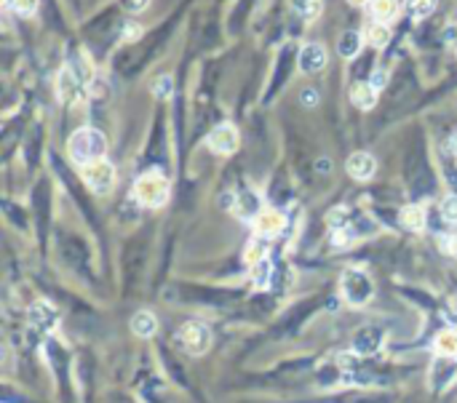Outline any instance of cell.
I'll use <instances>...</instances> for the list:
<instances>
[{
    "label": "cell",
    "instance_id": "obj_1",
    "mask_svg": "<svg viewBox=\"0 0 457 403\" xmlns=\"http://www.w3.org/2000/svg\"><path fill=\"white\" fill-rule=\"evenodd\" d=\"M70 161L80 168H86L94 161H102L107 152V136L99 129H78L67 142Z\"/></svg>",
    "mask_w": 457,
    "mask_h": 403
},
{
    "label": "cell",
    "instance_id": "obj_2",
    "mask_svg": "<svg viewBox=\"0 0 457 403\" xmlns=\"http://www.w3.org/2000/svg\"><path fill=\"white\" fill-rule=\"evenodd\" d=\"M168 187L171 184L161 171H145L134 182V198L145 209H161V206H166L168 200Z\"/></svg>",
    "mask_w": 457,
    "mask_h": 403
},
{
    "label": "cell",
    "instance_id": "obj_3",
    "mask_svg": "<svg viewBox=\"0 0 457 403\" xmlns=\"http://www.w3.org/2000/svg\"><path fill=\"white\" fill-rule=\"evenodd\" d=\"M340 288H342L345 302L353 305V307L366 305V302L372 299V294H375V284H372V278L366 275L364 270H358V268H348L345 272H342Z\"/></svg>",
    "mask_w": 457,
    "mask_h": 403
},
{
    "label": "cell",
    "instance_id": "obj_4",
    "mask_svg": "<svg viewBox=\"0 0 457 403\" xmlns=\"http://www.w3.org/2000/svg\"><path fill=\"white\" fill-rule=\"evenodd\" d=\"M212 329L201 321H187L182 329L177 331V344L187 356H206L212 347Z\"/></svg>",
    "mask_w": 457,
    "mask_h": 403
},
{
    "label": "cell",
    "instance_id": "obj_5",
    "mask_svg": "<svg viewBox=\"0 0 457 403\" xmlns=\"http://www.w3.org/2000/svg\"><path fill=\"white\" fill-rule=\"evenodd\" d=\"M83 179H86V184H89L96 195H105V193H110L113 184H115V168H113V163H110L107 158L94 161V163H89L83 168Z\"/></svg>",
    "mask_w": 457,
    "mask_h": 403
},
{
    "label": "cell",
    "instance_id": "obj_6",
    "mask_svg": "<svg viewBox=\"0 0 457 403\" xmlns=\"http://www.w3.org/2000/svg\"><path fill=\"white\" fill-rule=\"evenodd\" d=\"M209 147L217 152V155H233L238 145H241V136L235 131V126H230V123H222V126H217L212 134H209Z\"/></svg>",
    "mask_w": 457,
    "mask_h": 403
},
{
    "label": "cell",
    "instance_id": "obj_7",
    "mask_svg": "<svg viewBox=\"0 0 457 403\" xmlns=\"http://www.w3.org/2000/svg\"><path fill=\"white\" fill-rule=\"evenodd\" d=\"M326 61H329L326 48H324V43H316V41L305 43L303 48H300V57H297V64H300V70H303L305 75L321 73V70L326 67Z\"/></svg>",
    "mask_w": 457,
    "mask_h": 403
},
{
    "label": "cell",
    "instance_id": "obj_8",
    "mask_svg": "<svg viewBox=\"0 0 457 403\" xmlns=\"http://www.w3.org/2000/svg\"><path fill=\"white\" fill-rule=\"evenodd\" d=\"M252 224H254V233L259 238H275L286 227V217H284V211L278 209H262Z\"/></svg>",
    "mask_w": 457,
    "mask_h": 403
},
{
    "label": "cell",
    "instance_id": "obj_9",
    "mask_svg": "<svg viewBox=\"0 0 457 403\" xmlns=\"http://www.w3.org/2000/svg\"><path fill=\"white\" fill-rule=\"evenodd\" d=\"M345 168H348V174H351L356 182H369L377 174V158H375L372 152L358 149V152H353L351 158H348Z\"/></svg>",
    "mask_w": 457,
    "mask_h": 403
},
{
    "label": "cell",
    "instance_id": "obj_10",
    "mask_svg": "<svg viewBox=\"0 0 457 403\" xmlns=\"http://www.w3.org/2000/svg\"><path fill=\"white\" fill-rule=\"evenodd\" d=\"M428 379H430L433 390H447L457 379V358H439L436 356L430 372H428Z\"/></svg>",
    "mask_w": 457,
    "mask_h": 403
},
{
    "label": "cell",
    "instance_id": "obj_11",
    "mask_svg": "<svg viewBox=\"0 0 457 403\" xmlns=\"http://www.w3.org/2000/svg\"><path fill=\"white\" fill-rule=\"evenodd\" d=\"M83 80H80V75L75 73V67L70 64V67H64L59 73V83H57V91H59V99L61 102H73L80 96V91H83Z\"/></svg>",
    "mask_w": 457,
    "mask_h": 403
},
{
    "label": "cell",
    "instance_id": "obj_12",
    "mask_svg": "<svg viewBox=\"0 0 457 403\" xmlns=\"http://www.w3.org/2000/svg\"><path fill=\"white\" fill-rule=\"evenodd\" d=\"M382 344V331L377 326H366V329L356 331L353 337V353L356 356H372L377 353Z\"/></svg>",
    "mask_w": 457,
    "mask_h": 403
},
{
    "label": "cell",
    "instance_id": "obj_13",
    "mask_svg": "<svg viewBox=\"0 0 457 403\" xmlns=\"http://www.w3.org/2000/svg\"><path fill=\"white\" fill-rule=\"evenodd\" d=\"M30 321H32V326H38L41 331H51V329H57L59 315H57V307H54L51 302H35L30 310Z\"/></svg>",
    "mask_w": 457,
    "mask_h": 403
},
{
    "label": "cell",
    "instance_id": "obj_14",
    "mask_svg": "<svg viewBox=\"0 0 457 403\" xmlns=\"http://www.w3.org/2000/svg\"><path fill=\"white\" fill-rule=\"evenodd\" d=\"M377 94L380 91L372 86V80H358V83H353L351 89V102L358 110H372V107L377 105Z\"/></svg>",
    "mask_w": 457,
    "mask_h": 403
},
{
    "label": "cell",
    "instance_id": "obj_15",
    "mask_svg": "<svg viewBox=\"0 0 457 403\" xmlns=\"http://www.w3.org/2000/svg\"><path fill=\"white\" fill-rule=\"evenodd\" d=\"M131 331H134V337H139V339H150L152 334L158 331V318L150 310H139L131 318Z\"/></svg>",
    "mask_w": 457,
    "mask_h": 403
},
{
    "label": "cell",
    "instance_id": "obj_16",
    "mask_svg": "<svg viewBox=\"0 0 457 403\" xmlns=\"http://www.w3.org/2000/svg\"><path fill=\"white\" fill-rule=\"evenodd\" d=\"M433 353L439 358H457V329H444L433 339Z\"/></svg>",
    "mask_w": 457,
    "mask_h": 403
},
{
    "label": "cell",
    "instance_id": "obj_17",
    "mask_svg": "<svg viewBox=\"0 0 457 403\" xmlns=\"http://www.w3.org/2000/svg\"><path fill=\"white\" fill-rule=\"evenodd\" d=\"M369 14L375 22H382V24H391L398 16V0H369Z\"/></svg>",
    "mask_w": 457,
    "mask_h": 403
},
{
    "label": "cell",
    "instance_id": "obj_18",
    "mask_svg": "<svg viewBox=\"0 0 457 403\" xmlns=\"http://www.w3.org/2000/svg\"><path fill=\"white\" fill-rule=\"evenodd\" d=\"M398 222L401 227H407V230H423L426 227V209L423 206H417V203H412V206H404L401 214H398Z\"/></svg>",
    "mask_w": 457,
    "mask_h": 403
},
{
    "label": "cell",
    "instance_id": "obj_19",
    "mask_svg": "<svg viewBox=\"0 0 457 403\" xmlns=\"http://www.w3.org/2000/svg\"><path fill=\"white\" fill-rule=\"evenodd\" d=\"M361 43H364V35L356 30H348V32H342V38H340V43H337V51H340V57L353 59V57L361 51Z\"/></svg>",
    "mask_w": 457,
    "mask_h": 403
},
{
    "label": "cell",
    "instance_id": "obj_20",
    "mask_svg": "<svg viewBox=\"0 0 457 403\" xmlns=\"http://www.w3.org/2000/svg\"><path fill=\"white\" fill-rule=\"evenodd\" d=\"M366 43L375 45V48H385L388 41H391V27L388 24H382V22H372L364 32Z\"/></svg>",
    "mask_w": 457,
    "mask_h": 403
},
{
    "label": "cell",
    "instance_id": "obj_21",
    "mask_svg": "<svg viewBox=\"0 0 457 403\" xmlns=\"http://www.w3.org/2000/svg\"><path fill=\"white\" fill-rule=\"evenodd\" d=\"M270 275H273V265L265 256L259 265H254V288H268L270 286Z\"/></svg>",
    "mask_w": 457,
    "mask_h": 403
},
{
    "label": "cell",
    "instance_id": "obj_22",
    "mask_svg": "<svg viewBox=\"0 0 457 403\" xmlns=\"http://www.w3.org/2000/svg\"><path fill=\"white\" fill-rule=\"evenodd\" d=\"M436 6H439V0H409V6H407V11H409L414 19H426L436 11Z\"/></svg>",
    "mask_w": 457,
    "mask_h": 403
},
{
    "label": "cell",
    "instance_id": "obj_23",
    "mask_svg": "<svg viewBox=\"0 0 457 403\" xmlns=\"http://www.w3.org/2000/svg\"><path fill=\"white\" fill-rule=\"evenodd\" d=\"M439 211H442L444 222L457 224V195H447L442 200V206H439Z\"/></svg>",
    "mask_w": 457,
    "mask_h": 403
},
{
    "label": "cell",
    "instance_id": "obj_24",
    "mask_svg": "<svg viewBox=\"0 0 457 403\" xmlns=\"http://www.w3.org/2000/svg\"><path fill=\"white\" fill-rule=\"evenodd\" d=\"M353 238L356 235H353L351 227H337V230H332V246L335 249H348L353 243Z\"/></svg>",
    "mask_w": 457,
    "mask_h": 403
},
{
    "label": "cell",
    "instance_id": "obj_25",
    "mask_svg": "<svg viewBox=\"0 0 457 403\" xmlns=\"http://www.w3.org/2000/svg\"><path fill=\"white\" fill-rule=\"evenodd\" d=\"M19 16H32L38 11V0H6Z\"/></svg>",
    "mask_w": 457,
    "mask_h": 403
},
{
    "label": "cell",
    "instance_id": "obj_26",
    "mask_svg": "<svg viewBox=\"0 0 457 403\" xmlns=\"http://www.w3.org/2000/svg\"><path fill=\"white\" fill-rule=\"evenodd\" d=\"M246 265H259L262 259H265V246L257 243V240H252L249 246H246Z\"/></svg>",
    "mask_w": 457,
    "mask_h": 403
},
{
    "label": "cell",
    "instance_id": "obj_27",
    "mask_svg": "<svg viewBox=\"0 0 457 403\" xmlns=\"http://www.w3.org/2000/svg\"><path fill=\"white\" fill-rule=\"evenodd\" d=\"M152 94L161 96V99L171 96V78H168V75H161V78L155 80V86H152Z\"/></svg>",
    "mask_w": 457,
    "mask_h": 403
},
{
    "label": "cell",
    "instance_id": "obj_28",
    "mask_svg": "<svg viewBox=\"0 0 457 403\" xmlns=\"http://www.w3.org/2000/svg\"><path fill=\"white\" fill-rule=\"evenodd\" d=\"M345 222H348V209H345V206H337V209H332V214H329V227L337 230V227H342Z\"/></svg>",
    "mask_w": 457,
    "mask_h": 403
},
{
    "label": "cell",
    "instance_id": "obj_29",
    "mask_svg": "<svg viewBox=\"0 0 457 403\" xmlns=\"http://www.w3.org/2000/svg\"><path fill=\"white\" fill-rule=\"evenodd\" d=\"M123 11H129V14H142L147 6H150V0H121Z\"/></svg>",
    "mask_w": 457,
    "mask_h": 403
},
{
    "label": "cell",
    "instance_id": "obj_30",
    "mask_svg": "<svg viewBox=\"0 0 457 403\" xmlns=\"http://www.w3.org/2000/svg\"><path fill=\"white\" fill-rule=\"evenodd\" d=\"M300 102H303L305 107H316V105H319V91L305 89L303 94H300Z\"/></svg>",
    "mask_w": 457,
    "mask_h": 403
},
{
    "label": "cell",
    "instance_id": "obj_31",
    "mask_svg": "<svg viewBox=\"0 0 457 403\" xmlns=\"http://www.w3.org/2000/svg\"><path fill=\"white\" fill-rule=\"evenodd\" d=\"M442 249L449 256H455V259H457V233H455V235H449V238L442 240Z\"/></svg>",
    "mask_w": 457,
    "mask_h": 403
},
{
    "label": "cell",
    "instance_id": "obj_32",
    "mask_svg": "<svg viewBox=\"0 0 457 403\" xmlns=\"http://www.w3.org/2000/svg\"><path fill=\"white\" fill-rule=\"evenodd\" d=\"M369 80H372V86H375V89L380 91L382 86H385V83H388V75L382 73V70H377V73L372 75V78H369Z\"/></svg>",
    "mask_w": 457,
    "mask_h": 403
},
{
    "label": "cell",
    "instance_id": "obj_33",
    "mask_svg": "<svg viewBox=\"0 0 457 403\" xmlns=\"http://www.w3.org/2000/svg\"><path fill=\"white\" fill-rule=\"evenodd\" d=\"M139 27L137 24H131V27H126V30H123V38H139Z\"/></svg>",
    "mask_w": 457,
    "mask_h": 403
},
{
    "label": "cell",
    "instance_id": "obj_34",
    "mask_svg": "<svg viewBox=\"0 0 457 403\" xmlns=\"http://www.w3.org/2000/svg\"><path fill=\"white\" fill-rule=\"evenodd\" d=\"M449 149H452V152H455V155H457V134L452 136V142H449Z\"/></svg>",
    "mask_w": 457,
    "mask_h": 403
},
{
    "label": "cell",
    "instance_id": "obj_35",
    "mask_svg": "<svg viewBox=\"0 0 457 403\" xmlns=\"http://www.w3.org/2000/svg\"><path fill=\"white\" fill-rule=\"evenodd\" d=\"M353 6H369V0H351Z\"/></svg>",
    "mask_w": 457,
    "mask_h": 403
},
{
    "label": "cell",
    "instance_id": "obj_36",
    "mask_svg": "<svg viewBox=\"0 0 457 403\" xmlns=\"http://www.w3.org/2000/svg\"><path fill=\"white\" fill-rule=\"evenodd\" d=\"M455 54H457V51H455Z\"/></svg>",
    "mask_w": 457,
    "mask_h": 403
}]
</instances>
